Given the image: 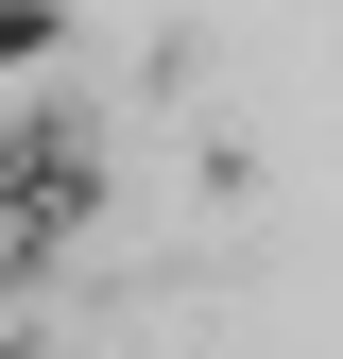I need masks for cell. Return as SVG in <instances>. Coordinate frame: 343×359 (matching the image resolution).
<instances>
[{
	"mask_svg": "<svg viewBox=\"0 0 343 359\" xmlns=\"http://www.w3.org/2000/svg\"><path fill=\"white\" fill-rule=\"evenodd\" d=\"M69 189H86L69 154H34V137H0V274H34V240L69 222Z\"/></svg>",
	"mask_w": 343,
	"mask_h": 359,
	"instance_id": "obj_1",
	"label": "cell"
}]
</instances>
